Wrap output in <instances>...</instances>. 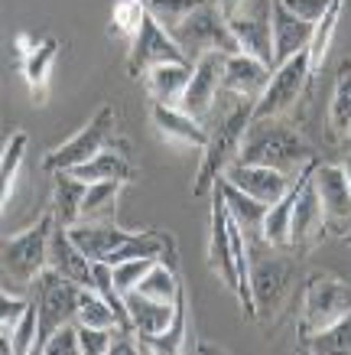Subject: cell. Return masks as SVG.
I'll return each mask as SVG.
<instances>
[{"label": "cell", "instance_id": "cell-1", "mask_svg": "<svg viewBox=\"0 0 351 355\" xmlns=\"http://www.w3.org/2000/svg\"><path fill=\"white\" fill-rule=\"evenodd\" d=\"M316 150L306 144L293 124L280 118H260L251 121L241 147H237V163H251V166H273L280 173L303 170Z\"/></svg>", "mask_w": 351, "mask_h": 355}, {"label": "cell", "instance_id": "cell-2", "mask_svg": "<svg viewBox=\"0 0 351 355\" xmlns=\"http://www.w3.org/2000/svg\"><path fill=\"white\" fill-rule=\"evenodd\" d=\"M55 228H59V222L49 209L30 228L3 238V274H7V280L30 287L33 280L49 268V245H53Z\"/></svg>", "mask_w": 351, "mask_h": 355}, {"label": "cell", "instance_id": "cell-3", "mask_svg": "<svg viewBox=\"0 0 351 355\" xmlns=\"http://www.w3.org/2000/svg\"><path fill=\"white\" fill-rule=\"evenodd\" d=\"M351 313V284L335 274H312L303 287V310H299L296 339L306 343L309 336L325 333L341 316Z\"/></svg>", "mask_w": 351, "mask_h": 355}, {"label": "cell", "instance_id": "cell-4", "mask_svg": "<svg viewBox=\"0 0 351 355\" xmlns=\"http://www.w3.org/2000/svg\"><path fill=\"white\" fill-rule=\"evenodd\" d=\"M254 121V101L251 98H241V105L228 114V118L215 128V134H208V144H205V160L195 173V186H192V196H208L222 176L234 160H237V147L244 140L247 128Z\"/></svg>", "mask_w": 351, "mask_h": 355}, {"label": "cell", "instance_id": "cell-5", "mask_svg": "<svg viewBox=\"0 0 351 355\" xmlns=\"http://www.w3.org/2000/svg\"><path fill=\"white\" fill-rule=\"evenodd\" d=\"M170 36L179 43L182 53L189 55V62L202 59L205 53H241L231 30H228L224 13L218 10V3H212V0H202L195 10L186 13L170 30Z\"/></svg>", "mask_w": 351, "mask_h": 355}, {"label": "cell", "instance_id": "cell-6", "mask_svg": "<svg viewBox=\"0 0 351 355\" xmlns=\"http://www.w3.org/2000/svg\"><path fill=\"white\" fill-rule=\"evenodd\" d=\"M33 291V303L39 310V345L36 352L43 349V343L59 329V326L72 323L78 316V297H82V284L62 277L59 270L46 268L39 277L30 284Z\"/></svg>", "mask_w": 351, "mask_h": 355}, {"label": "cell", "instance_id": "cell-7", "mask_svg": "<svg viewBox=\"0 0 351 355\" xmlns=\"http://www.w3.org/2000/svg\"><path fill=\"white\" fill-rule=\"evenodd\" d=\"M114 128H117L114 108H111V105H101V108L95 111V118L88 121L78 134H72L65 144H59L55 150L46 153L43 170L46 173H62V170H75V166H82V163L95 160L98 153L117 137Z\"/></svg>", "mask_w": 351, "mask_h": 355}, {"label": "cell", "instance_id": "cell-8", "mask_svg": "<svg viewBox=\"0 0 351 355\" xmlns=\"http://www.w3.org/2000/svg\"><path fill=\"white\" fill-rule=\"evenodd\" d=\"M228 30L244 55H254L264 65L277 69L273 62V0H244L228 17Z\"/></svg>", "mask_w": 351, "mask_h": 355}, {"label": "cell", "instance_id": "cell-9", "mask_svg": "<svg viewBox=\"0 0 351 355\" xmlns=\"http://www.w3.org/2000/svg\"><path fill=\"white\" fill-rule=\"evenodd\" d=\"M309 82H312V55H309V49H303V53H296L293 59H287L280 69H273L270 85H267L264 95L254 101V121L287 114L299 101V95L309 88Z\"/></svg>", "mask_w": 351, "mask_h": 355}, {"label": "cell", "instance_id": "cell-10", "mask_svg": "<svg viewBox=\"0 0 351 355\" xmlns=\"http://www.w3.org/2000/svg\"><path fill=\"white\" fill-rule=\"evenodd\" d=\"M13 53H17V69L30 88L33 105H43L49 95V76H53L55 55H59V40L23 30L13 36Z\"/></svg>", "mask_w": 351, "mask_h": 355}, {"label": "cell", "instance_id": "cell-11", "mask_svg": "<svg viewBox=\"0 0 351 355\" xmlns=\"http://www.w3.org/2000/svg\"><path fill=\"white\" fill-rule=\"evenodd\" d=\"M160 62H189V55L179 49V43L170 36V30H166L156 17H150L147 13V20H143V26H140L137 40L130 43L127 76L130 78H143L153 65H160Z\"/></svg>", "mask_w": 351, "mask_h": 355}, {"label": "cell", "instance_id": "cell-12", "mask_svg": "<svg viewBox=\"0 0 351 355\" xmlns=\"http://www.w3.org/2000/svg\"><path fill=\"white\" fill-rule=\"evenodd\" d=\"M316 170L306 176L303 183V193L296 199V209H293V225H289V248H296L299 254H309L312 248L325 238V228H329V218H325V209H322L319 189H316Z\"/></svg>", "mask_w": 351, "mask_h": 355}, {"label": "cell", "instance_id": "cell-13", "mask_svg": "<svg viewBox=\"0 0 351 355\" xmlns=\"http://www.w3.org/2000/svg\"><path fill=\"white\" fill-rule=\"evenodd\" d=\"M231 53H205L202 59H195L192 65V78L186 85V95H182L179 108L192 118H205L212 111L215 98L222 92V76H224V59Z\"/></svg>", "mask_w": 351, "mask_h": 355}, {"label": "cell", "instance_id": "cell-14", "mask_svg": "<svg viewBox=\"0 0 351 355\" xmlns=\"http://www.w3.org/2000/svg\"><path fill=\"white\" fill-rule=\"evenodd\" d=\"M293 264L287 258H257L251 264V293L257 316H273L289 291Z\"/></svg>", "mask_w": 351, "mask_h": 355}, {"label": "cell", "instance_id": "cell-15", "mask_svg": "<svg viewBox=\"0 0 351 355\" xmlns=\"http://www.w3.org/2000/svg\"><path fill=\"white\" fill-rule=\"evenodd\" d=\"M208 268L215 277L237 297V268H234V251H231V232H228V205L224 196L215 183L212 189V225H208Z\"/></svg>", "mask_w": 351, "mask_h": 355}, {"label": "cell", "instance_id": "cell-16", "mask_svg": "<svg viewBox=\"0 0 351 355\" xmlns=\"http://www.w3.org/2000/svg\"><path fill=\"white\" fill-rule=\"evenodd\" d=\"M228 183H234L241 193L254 196V199H260V202L273 205L280 199V196L289 189V173H280L273 170V166H251V163H237L234 160L228 170L222 173Z\"/></svg>", "mask_w": 351, "mask_h": 355}, {"label": "cell", "instance_id": "cell-17", "mask_svg": "<svg viewBox=\"0 0 351 355\" xmlns=\"http://www.w3.org/2000/svg\"><path fill=\"white\" fill-rule=\"evenodd\" d=\"M270 78H273V69H270V65H264L260 59H254V55L231 53L224 59L222 92L257 101V98L264 95V88L270 85Z\"/></svg>", "mask_w": 351, "mask_h": 355}, {"label": "cell", "instance_id": "cell-18", "mask_svg": "<svg viewBox=\"0 0 351 355\" xmlns=\"http://www.w3.org/2000/svg\"><path fill=\"white\" fill-rule=\"evenodd\" d=\"M319 166V160L312 157V160L296 173V180L289 183V189L280 196L277 202L267 209L264 216V225H260V238H264V245L270 248H289V225H293V209H296V199L303 193V183H306V176Z\"/></svg>", "mask_w": 351, "mask_h": 355}, {"label": "cell", "instance_id": "cell-19", "mask_svg": "<svg viewBox=\"0 0 351 355\" xmlns=\"http://www.w3.org/2000/svg\"><path fill=\"white\" fill-rule=\"evenodd\" d=\"M312 33H316V23L303 20V17L289 10L287 3L273 0V62H277V69L296 53L309 49Z\"/></svg>", "mask_w": 351, "mask_h": 355}, {"label": "cell", "instance_id": "cell-20", "mask_svg": "<svg viewBox=\"0 0 351 355\" xmlns=\"http://www.w3.org/2000/svg\"><path fill=\"white\" fill-rule=\"evenodd\" d=\"M150 121H153L156 134H160L163 140H170V144L195 147V150H205V144H208V134H205V128L199 124V118L186 114L179 105H160V101H153Z\"/></svg>", "mask_w": 351, "mask_h": 355}, {"label": "cell", "instance_id": "cell-21", "mask_svg": "<svg viewBox=\"0 0 351 355\" xmlns=\"http://www.w3.org/2000/svg\"><path fill=\"white\" fill-rule=\"evenodd\" d=\"M49 268L82 287H95V261L75 245L69 228H55L53 245H49Z\"/></svg>", "mask_w": 351, "mask_h": 355}, {"label": "cell", "instance_id": "cell-22", "mask_svg": "<svg viewBox=\"0 0 351 355\" xmlns=\"http://www.w3.org/2000/svg\"><path fill=\"white\" fill-rule=\"evenodd\" d=\"M72 176H78L82 183H101V180H120V183H130L134 180V166H130V147L124 140H111L105 150L98 153L95 160L82 163V166H75L69 170Z\"/></svg>", "mask_w": 351, "mask_h": 355}, {"label": "cell", "instance_id": "cell-23", "mask_svg": "<svg viewBox=\"0 0 351 355\" xmlns=\"http://www.w3.org/2000/svg\"><path fill=\"white\" fill-rule=\"evenodd\" d=\"M316 189H319L322 209L329 222H345L351 218V186L341 163H319L316 166Z\"/></svg>", "mask_w": 351, "mask_h": 355}, {"label": "cell", "instance_id": "cell-24", "mask_svg": "<svg viewBox=\"0 0 351 355\" xmlns=\"http://www.w3.org/2000/svg\"><path fill=\"white\" fill-rule=\"evenodd\" d=\"M137 343L143 352H153V355H179L189 349V297H186V284L179 287V297H176V316L166 333H156V336H137Z\"/></svg>", "mask_w": 351, "mask_h": 355}, {"label": "cell", "instance_id": "cell-25", "mask_svg": "<svg viewBox=\"0 0 351 355\" xmlns=\"http://www.w3.org/2000/svg\"><path fill=\"white\" fill-rule=\"evenodd\" d=\"M325 134L332 137V144L351 140V59H345L335 72V88H332L329 114H325Z\"/></svg>", "mask_w": 351, "mask_h": 355}, {"label": "cell", "instance_id": "cell-26", "mask_svg": "<svg viewBox=\"0 0 351 355\" xmlns=\"http://www.w3.org/2000/svg\"><path fill=\"white\" fill-rule=\"evenodd\" d=\"M192 65L195 62H160L153 65L147 76V92L153 101L160 105H179L186 95V85L192 78Z\"/></svg>", "mask_w": 351, "mask_h": 355}, {"label": "cell", "instance_id": "cell-27", "mask_svg": "<svg viewBox=\"0 0 351 355\" xmlns=\"http://www.w3.org/2000/svg\"><path fill=\"white\" fill-rule=\"evenodd\" d=\"M127 300V310H130V320H134V329L137 336H156V333H166L176 316V303H160V300H150L143 297L140 291H130L124 293Z\"/></svg>", "mask_w": 351, "mask_h": 355}, {"label": "cell", "instance_id": "cell-28", "mask_svg": "<svg viewBox=\"0 0 351 355\" xmlns=\"http://www.w3.org/2000/svg\"><path fill=\"white\" fill-rule=\"evenodd\" d=\"M88 193V183H82L78 176H72L69 170L55 173V189H53V216L59 222V228H72L82 222V199Z\"/></svg>", "mask_w": 351, "mask_h": 355}, {"label": "cell", "instance_id": "cell-29", "mask_svg": "<svg viewBox=\"0 0 351 355\" xmlns=\"http://www.w3.org/2000/svg\"><path fill=\"white\" fill-rule=\"evenodd\" d=\"M218 189H222L224 205H228L231 218L244 228V235L251 232V235L260 238V225H264V216H267V209H270V205L260 202V199H254V196L241 193V189H237L234 183H228L224 176H218Z\"/></svg>", "mask_w": 351, "mask_h": 355}, {"label": "cell", "instance_id": "cell-30", "mask_svg": "<svg viewBox=\"0 0 351 355\" xmlns=\"http://www.w3.org/2000/svg\"><path fill=\"white\" fill-rule=\"evenodd\" d=\"M26 147H30V134L26 130H13L7 144H3V153H0V209H7L13 199V183H17V173L23 166V157H26Z\"/></svg>", "mask_w": 351, "mask_h": 355}, {"label": "cell", "instance_id": "cell-31", "mask_svg": "<svg viewBox=\"0 0 351 355\" xmlns=\"http://www.w3.org/2000/svg\"><path fill=\"white\" fill-rule=\"evenodd\" d=\"M179 287H182L179 270H172L170 264H163V261H156V268H153V270L147 274V277L140 280V287H137V291L143 293V297H150V300L176 303V297H179Z\"/></svg>", "mask_w": 351, "mask_h": 355}, {"label": "cell", "instance_id": "cell-32", "mask_svg": "<svg viewBox=\"0 0 351 355\" xmlns=\"http://www.w3.org/2000/svg\"><path fill=\"white\" fill-rule=\"evenodd\" d=\"M75 323L85 326H98V329H117V313L111 310V303L95 291V287H82V297H78V316Z\"/></svg>", "mask_w": 351, "mask_h": 355}, {"label": "cell", "instance_id": "cell-33", "mask_svg": "<svg viewBox=\"0 0 351 355\" xmlns=\"http://www.w3.org/2000/svg\"><path fill=\"white\" fill-rule=\"evenodd\" d=\"M341 7H345V0H332L329 10H325V17L316 23L312 43H309V55H312V78H316V72L322 69L325 55H329V46H332V36H335V26H339Z\"/></svg>", "mask_w": 351, "mask_h": 355}, {"label": "cell", "instance_id": "cell-34", "mask_svg": "<svg viewBox=\"0 0 351 355\" xmlns=\"http://www.w3.org/2000/svg\"><path fill=\"white\" fill-rule=\"evenodd\" d=\"M299 349H306L312 355H325V352H351V313L341 316L335 326H329L325 333L309 336L306 343H299Z\"/></svg>", "mask_w": 351, "mask_h": 355}, {"label": "cell", "instance_id": "cell-35", "mask_svg": "<svg viewBox=\"0 0 351 355\" xmlns=\"http://www.w3.org/2000/svg\"><path fill=\"white\" fill-rule=\"evenodd\" d=\"M120 180H101V183L88 186L85 199H82V218H98V216H114L117 196H120Z\"/></svg>", "mask_w": 351, "mask_h": 355}, {"label": "cell", "instance_id": "cell-36", "mask_svg": "<svg viewBox=\"0 0 351 355\" xmlns=\"http://www.w3.org/2000/svg\"><path fill=\"white\" fill-rule=\"evenodd\" d=\"M143 20H147V10H143V3H137V0H117L114 3V13H111V23H107V33L111 36H124V40H137L140 26H143Z\"/></svg>", "mask_w": 351, "mask_h": 355}, {"label": "cell", "instance_id": "cell-37", "mask_svg": "<svg viewBox=\"0 0 351 355\" xmlns=\"http://www.w3.org/2000/svg\"><path fill=\"white\" fill-rule=\"evenodd\" d=\"M36 345H39V310L36 303H30L10 336V355H30L36 352Z\"/></svg>", "mask_w": 351, "mask_h": 355}, {"label": "cell", "instance_id": "cell-38", "mask_svg": "<svg viewBox=\"0 0 351 355\" xmlns=\"http://www.w3.org/2000/svg\"><path fill=\"white\" fill-rule=\"evenodd\" d=\"M33 300H23V297H13L10 291L0 293V339H3V352L10 355V336L13 329H17V323L23 320V313H26V306H30Z\"/></svg>", "mask_w": 351, "mask_h": 355}, {"label": "cell", "instance_id": "cell-39", "mask_svg": "<svg viewBox=\"0 0 351 355\" xmlns=\"http://www.w3.org/2000/svg\"><path fill=\"white\" fill-rule=\"evenodd\" d=\"M137 3H143V10H147L150 17H156L166 30H172V26L189 10H195L202 0H137Z\"/></svg>", "mask_w": 351, "mask_h": 355}, {"label": "cell", "instance_id": "cell-40", "mask_svg": "<svg viewBox=\"0 0 351 355\" xmlns=\"http://www.w3.org/2000/svg\"><path fill=\"white\" fill-rule=\"evenodd\" d=\"M160 258H134V261H124V264H114V284L120 293H130L140 287V280L147 277L150 270L156 268Z\"/></svg>", "mask_w": 351, "mask_h": 355}, {"label": "cell", "instance_id": "cell-41", "mask_svg": "<svg viewBox=\"0 0 351 355\" xmlns=\"http://www.w3.org/2000/svg\"><path fill=\"white\" fill-rule=\"evenodd\" d=\"M39 352H46V355H75V352H82V343H78V326H72V323L59 326V329H55V333L43 343Z\"/></svg>", "mask_w": 351, "mask_h": 355}, {"label": "cell", "instance_id": "cell-42", "mask_svg": "<svg viewBox=\"0 0 351 355\" xmlns=\"http://www.w3.org/2000/svg\"><path fill=\"white\" fill-rule=\"evenodd\" d=\"M78 343L85 355H107L114 343V329H98V326L78 323Z\"/></svg>", "mask_w": 351, "mask_h": 355}, {"label": "cell", "instance_id": "cell-43", "mask_svg": "<svg viewBox=\"0 0 351 355\" xmlns=\"http://www.w3.org/2000/svg\"><path fill=\"white\" fill-rule=\"evenodd\" d=\"M280 3H287L289 10L296 13V17H303V20L319 23L325 17V10H329L332 0H280Z\"/></svg>", "mask_w": 351, "mask_h": 355}, {"label": "cell", "instance_id": "cell-44", "mask_svg": "<svg viewBox=\"0 0 351 355\" xmlns=\"http://www.w3.org/2000/svg\"><path fill=\"white\" fill-rule=\"evenodd\" d=\"M215 3H218V10H222V13H224V20H228V17H231V13L237 10V7H241L244 0H215Z\"/></svg>", "mask_w": 351, "mask_h": 355}, {"label": "cell", "instance_id": "cell-45", "mask_svg": "<svg viewBox=\"0 0 351 355\" xmlns=\"http://www.w3.org/2000/svg\"><path fill=\"white\" fill-rule=\"evenodd\" d=\"M341 170H345V176H348V186H351V153L341 160Z\"/></svg>", "mask_w": 351, "mask_h": 355}, {"label": "cell", "instance_id": "cell-46", "mask_svg": "<svg viewBox=\"0 0 351 355\" xmlns=\"http://www.w3.org/2000/svg\"><path fill=\"white\" fill-rule=\"evenodd\" d=\"M345 245H351V232H348V235H345Z\"/></svg>", "mask_w": 351, "mask_h": 355}]
</instances>
